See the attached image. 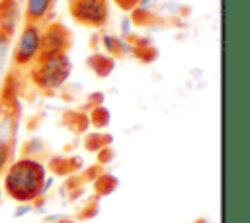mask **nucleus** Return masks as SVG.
Instances as JSON below:
<instances>
[{"label": "nucleus", "mask_w": 250, "mask_h": 223, "mask_svg": "<svg viewBox=\"0 0 250 223\" xmlns=\"http://www.w3.org/2000/svg\"><path fill=\"white\" fill-rule=\"evenodd\" d=\"M47 2H49V0H29V12H33V14H41V12L45 10Z\"/></svg>", "instance_id": "f257e3e1"}, {"label": "nucleus", "mask_w": 250, "mask_h": 223, "mask_svg": "<svg viewBox=\"0 0 250 223\" xmlns=\"http://www.w3.org/2000/svg\"><path fill=\"white\" fill-rule=\"evenodd\" d=\"M2 55H4V49L0 51V68H2Z\"/></svg>", "instance_id": "f03ea898"}]
</instances>
